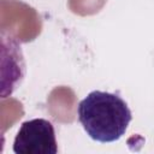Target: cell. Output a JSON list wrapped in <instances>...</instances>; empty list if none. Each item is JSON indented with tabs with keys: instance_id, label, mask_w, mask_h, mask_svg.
Segmentation results:
<instances>
[{
	"instance_id": "1",
	"label": "cell",
	"mask_w": 154,
	"mask_h": 154,
	"mask_svg": "<svg viewBox=\"0 0 154 154\" xmlns=\"http://www.w3.org/2000/svg\"><path fill=\"white\" fill-rule=\"evenodd\" d=\"M78 120L94 141L108 143L118 141L126 131L132 114L128 103L108 91H90L77 107Z\"/></svg>"
},
{
	"instance_id": "2",
	"label": "cell",
	"mask_w": 154,
	"mask_h": 154,
	"mask_svg": "<svg viewBox=\"0 0 154 154\" xmlns=\"http://www.w3.org/2000/svg\"><path fill=\"white\" fill-rule=\"evenodd\" d=\"M16 154H57L58 144L53 124L42 118L22 123L14 141Z\"/></svg>"
}]
</instances>
